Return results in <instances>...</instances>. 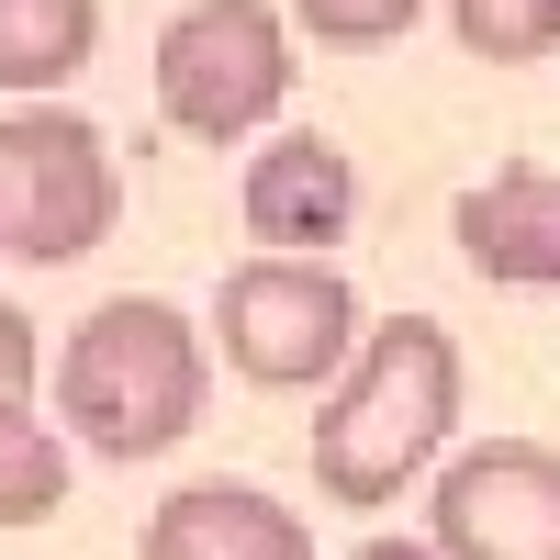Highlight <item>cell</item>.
I'll list each match as a JSON object with an SVG mask.
<instances>
[{
	"mask_svg": "<svg viewBox=\"0 0 560 560\" xmlns=\"http://www.w3.org/2000/svg\"><path fill=\"white\" fill-rule=\"evenodd\" d=\"M459 427V337L438 314L359 325V359L337 370V404L314 415V493L325 504H393Z\"/></svg>",
	"mask_w": 560,
	"mask_h": 560,
	"instance_id": "obj_1",
	"label": "cell"
},
{
	"mask_svg": "<svg viewBox=\"0 0 560 560\" xmlns=\"http://www.w3.org/2000/svg\"><path fill=\"white\" fill-rule=\"evenodd\" d=\"M202 393H213V359H202V325L158 303V292H113L102 314H79V337L57 359V415L79 427V448L102 459H158L202 427Z\"/></svg>",
	"mask_w": 560,
	"mask_h": 560,
	"instance_id": "obj_2",
	"label": "cell"
},
{
	"mask_svg": "<svg viewBox=\"0 0 560 560\" xmlns=\"http://www.w3.org/2000/svg\"><path fill=\"white\" fill-rule=\"evenodd\" d=\"M124 224V168L113 135L68 102H23L0 124V247L23 269H68Z\"/></svg>",
	"mask_w": 560,
	"mask_h": 560,
	"instance_id": "obj_3",
	"label": "cell"
},
{
	"mask_svg": "<svg viewBox=\"0 0 560 560\" xmlns=\"http://www.w3.org/2000/svg\"><path fill=\"white\" fill-rule=\"evenodd\" d=\"M292 102V34L269 0H191L158 34V113L191 147H236Z\"/></svg>",
	"mask_w": 560,
	"mask_h": 560,
	"instance_id": "obj_4",
	"label": "cell"
},
{
	"mask_svg": "<svg viewBox=\"0 0 560 560\" xmlns=\"http://www.w3.org/2000/svg\"><path fill=\"white\" fill-rule=\"evenodd\" d=\"M213 337H224V370H236V382L325 393L359 359V292L325 258H247V269H224Z\"/></svg>",
	"mask_w": 560,
	"mask_h": 560,
	"instance_id": "obj_5",
	"label": "cell"
},
{
	"mask_svg": "<svg viewBox=\"0 0 560 560\" xmlns=\"http://www.w3.org/2000/svg\"><path fill=\"white\" fill-rule=\"evenodd\" d=\"M438 560H560V448L482 438L438 471Z\"/></svg>",
	"mask_w": 560,
	"mask_h": 560,
	"instance_id": "obj_6",
	"label": "cell"
},
{
	"mask_svg": "<svg viewBox=\"0 0 560 560\" xmlns=\"http://www.w3.org/2000/svg\"><path fill=\"white\" fill-rule=\"evenodd\" d=\"M247 236L258 258H325L359 224V158L337 135H280V147L247 158Z\"/></svg>",
	"mask_w": 560,
	"mask_h": 560,
	"instance_id": "obj_7",
	"label": "cell"
},
{
	"mask_svg": "<svg viewBox=\"0 0 560 560\" xmlns=\"http://www.w3.org/2000/svg\"><path fill=\"white\" fill-rule=\"evenodd\" d=\"M448 236H459V258H471L482 280H504V292H549L560 280V168H493V179H471L459 191V213H448Z\"/></svg>",
	"mask_w": 560,
	"mask_h": 560,
	"instance_id": "obj_8",
	"label": "cell"
},
{
	"mask_svg": "<svg viewBox=\"0 0 560 560\" xmlns=\"http://www.w3.org/2000/svg\"><path fill=\"white\" fill-rule=\"evenodd\" d=\"M147 560H314V527L258 482H191L147 516Z\"/></svg>",
	"mask_w": 560,
	"mask_h": 560,
	"instance_id": "obj_9",
	"label": "cell"
},
{
	"mask_svg": "<svg viewBox=\"0 0 560 560\" xmlns=\"http://www.w3.org/2000/svg\"><path fill=\"white\" fill-rule=\"evenodd\" d=\"M90 45H102V0H0V90H12V113L68 90L90 68Z\"/></svg>",
	"mask_w": 560,
	"mask_h": 560,
	"instance_id": "obj_10",
	"label": "cell"
},
{
	"mask_svg": "<svg viewBox=\"0 0 560 560\" xmlns=\"http://www.w3.org/2000/svg\"><path fill=\"white\" fill-rule=\"evenodd\" d=\"M68 504V448L45 415H0V527H45Z\"/></svg>",
	"mask_w": 560,
	"mask_h": 560,
	"instance_id": "obj_11",
	"label": "cell"
},
{
	"mask_svg": "<svg viewBox=\"0 0 560 560\" xmlns=\"http://www.w3.org/2000/svg\"><path fill=\"white\" fill-rule=\"evenodd\" d=\"M448 34L493 68H527L560 45V0H448Z\"/></svg>",
	"mask_w": 560,
	"mask_h": 560,
	"instance_id": "obj_12",
	"label": "cell"
},
{
	"mask_svg": "<svg viewBox=\"0 0 560 560\" xmlns=\"http://www.w3.org/2000/svg\"><path fill=\"white\" fill-rule=\"evenodd\" d=\"M427 0H280V34H314V45H393L415 34Z\"/></svg>",
	"mask_w": 560,
	"mask_h": 560,
	"instance_id": "obj_13",
	"label": "cell"
},
{
	"mask_svg": "<svg viewBox=\"0 0 560 560\" xmlns=\"http://www.w3.org/2000/svg\"><path fill=\"white\" fill-rule=\"evenodd\" d=\"M34 370H45V348H34V325L0 303V415H34Z\"/></svg>",
	"mask_w": 560,
	"mask_h": 560,
	"instance_id": "obj_14",
	"label": "cell"
},
{
	"mask_svg": "<svg viewBox=\"0 0 560 560\" xmlns=\"http://www.w3.org/2000/svg\"><path fill=\"white\" fill-rule=\"evenodd\" d=\"M359 560H438V549H427V538H370Z\"/></svg>",
	"mask_w": 560,
	"mask_h": 560,
	"instance_id": "obj_15",
	"label": "cell"
}]
</instances>
